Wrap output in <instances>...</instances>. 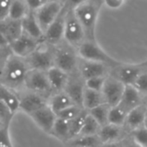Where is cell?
I'll return each mask as SVG.
<instances>
[{
  "label": "cell",
  "instance_id": "cell-17",
  "mask_svg": "<svg viewBox=\"0 0 147 147\" xmlns=\"http://www.w3.org/2000/svg\"><path fill=\"white\" fill-rule=\"evenodd\" d=\"M143 104L142 94L133 85H125L122 98L119 104L126 113Z\"/></svg>",
  "mask_w": 147,
  "mask_h": 147
},
{
  "label": "cell",
  "instance_id": "cell-27",
  "mask_svg": "<svg viewBox=\"0 0 147 147\" xmlns=\"http://www.w3.org/2000/svg\"><path fill=\"white\" fill-rule=\"evenodd\" d=\"M105 102L102 92L94 91L89 88H85L84 96H83V108L87 111L91 110L92 108L98 107Z\"/></svg>",
  "mask_w": 147,
  "mask_h": 147
},
{
  "label": "cell",
  "instance_id": "cell-37",
  "mask_svg": "<svg viewBox=\"0 0 147 147\" xmlns=\"http://www.w3.org/2000/svg\"><path fill=\"white\" fill-rule=\"evenodd\" d=\"M9 128L10 125H2L0 127V145L1 146L13 147Z\"/></svg>",
  "mask_w": 147,
  "mask_h": 147
},
{
  "label": "cell",
  "instance_id": "cell-31",
  "mask_svg": "<svg viewBox=\"0 0 147 147\" xmlns=\"http://www.w3.org/2000/svg\"><path fill=\"white\" fill-rule=\"evenodd\" d=\"M100 126L101 125L88 113L82 125V128L78 135H97Z\"/></svg>",
  "mask_w": 147,
  "mask_h": 147
},
{
  "label": "cell",
  "instance_id": "cell-26",
  "mask_svg": "<svg viewBox=\"0 0 147 147\" xmlns=\"http://www.w3.org/2000/svg\"><path fill=\"white\" fill-rule=\"evenodd\" d=\"M49 134L65 144L70 138L69 121L57 117Z\"/></svg>",
  "mask_w": 147,
  "mask_h": 147
},
{
  "label": "cell",
  "instance_id": "cell-24",
  "mask_svg": "<svg viewBox=\"0 0 147 147\" xmlns=\"http://www.w3.org/2000/svg\"><path fill=\"white\" fill-rule=\"evenodd\" d=\"M48 104L52 108V110L57 114L67 107L74 105V102L72 101L71 98L67 94L66 92L59 91L52 94L49 96Z\"/></svg>",
  "mask_w": 147,
  "mask_h": 147
},
{
  "label": "cell",
  "instance_id": "cell-48",
  "mask_svg": "<svg viewBox=\"0 0 147 147\" xmlns=\"http://www.w3.org/2000/svg\"><path fill=\"white\" fill-rule=\"evenodd\" d=\"M144 125L147 127V111H146V115H145V120H144Z\"/></svg>",
  "mask_w": 147,
  "mask_h": 147
},
{
  "label": "cell",
  "instance_id": "cell-33",
  "mask_svg": "<svg viewBox=\"0 0 147 147\" xmlns=\"http://www.w3.org/2000/svg\"><path fill=\"white\" fill-rule=\"evenodd\" d=\"M128 136L142 147H147V127L145 125L134 129L129 132Z\"/></svg>",
  "mask_w": 147,
  "mask_h": 147
},
{
  "label": "cell",
  "instance_id": "cell-10",
  "mask_svg": "<svg viewBox=\"0 0 147 147\" xmlns=\"http://www.w3.org/2000/svg\"><path fill=\"white\" fill-rule=\"evenodd\" d=\"M125 88V85L117 80L115 77H107L103 89L101 91L105 102L110 107L119 105L122 98Z\"/></svg>",
  "mask_w": 147,
  "mask_h": 147
},
{
  "label": "cell",
  "instance_id": "cell-49",
  "mask_svg": "<svg viewBox=\"0 0 147 147\" xmlns=\"http://www.w3.org/2000/svg\"><path fill=\"white\" fill-rule=\"evenodd\" d=\"M2 125H2V123H1V122H0V127H1Z\"/></svg>",
  "mask_w": 147,
  "mask_h": 147
},
{
  "label": "cell",
  "instance_id": "cell-4",
  "mask_svg": "<svg viewBox=\"0 0 147 147\" xmlns=\"http://www.w3.org/2000/svg\"><path fill=\"white\" fill-rule=\"evenodd\" d=\"M53 46L42 41L39 46L28 56L26 61L30 69L47 71L55 66V51L51 49Z\"/></svg>",
  "mask_w": 147,
  "mask_h": 147
},
{
  "label": "cell",
  "instance_id": "cell-42",
  "mask_svg": "<svg viewBox=\"0 0 147 147\" xmlns=\"http://www.w3.org/2000/svg\"><path fill=\"white\" fill-rule=\"evenodd\" d=\"M103 3L111 10H118L124 5L125 0H103Z\"/></svg>",
  "mask_w": 147,
  "mask_h": 147
},
{
  "label": "cell",
  "instance_id": "cell-50",
  "mask_svg": "<svg viewBox=\"0 0 147 147\" xmlns=\"http://www.w3.org/2000/svg\"><path fill=\"white\" fill-rule=\"evenodd\" d=\"M0 147H4V146H1V145H0Z\"/></svg>",
  "mask_w": 147,
  "mask_h": 147
},
{
  "label": "cell",
  "instance_id": "cell-22",
  "mask_svg": "<svg viewBox=\"0 0 147 147\" xmlns=\"http://www.w3.org/2000/svg\"><path fill=\"white\" fill-rule=\"evenodd\" d=\"M0 31H1L9 42H12L23 34L22 21L6 18L0 21Z\"/></svg>",
  "mask_w": 147,
  "mask_h": 147
},
{
  "label": "cell",
  "instance_id": "cell-47",
  "mask_svg": "<svg viewBox=\"0 0 147 147\" xmlns=\"http://www.w3.org/2000/svg\"><path fill=\"white\" fill-rule=\"evenodd\" d=\"M141 65H142V67H147V61H144V62H143Z\"/></svg>",
  "mask_w": 147,
  "mask_h": 147
},
{
  "label": "cell",
  "instance_id": "cell-7",
  "mask_svg": "<svg viewBox=\"0 0 147 147\" xmlns=\"http://www.w3.org/2000/svg\"><path fill=\"white\" fill-rule=\"evenodd\" d=\"M64 6L65 5H62L59 0H49L41 8L34 11L43 32H45L49 26L55 20Z\"/></svg>",
  "mask_w": 147,
  "mask_h": 147
},
{
  "label": "cell",
  "instance_id": "cell-15",
  "mask_svg": "<svg viewBox=\"0 0 147 147\" xmlns=\"http://www.w3.org/2000/svg\"><path fill=\"white\" fill-rule=\"evenodd\" d=\"M97 135L100 139L102 144H104L121 141L128 135V132L126 131L125 126L107 123L100 126Z\"/></svg>",
  "mask_w": 147,
  "mask_h": 147
},
{
  "label": "cell",
  "instance_id": "cell-12",
  "mask_svg": "<svg viewBox=\"0 0 147 147\" xmlns=\"http://www.w3.org/2000/svg\"><path fill=\"white\" fill-rule=\"evenodd\" d=\"M55 66L66 71L72 73L75 71L78 64V54L76 55L68 48H60L55 50Z\"/></svg>",
  "mask_w": 147,
  "mask_h": 147
},
{
  "label": "cell",
  "instance_id": "cell-51",
  "mask_svg": "<svg viewBox=\"0 0 147 147\" xmlns=\"http://www.w3.org/2000/svg\"><path fill=\"white\" fill-rule=\"evenodd\" d=\"M146 96H147V95H146ZM146 106H147V105H146Z\"/></svg>",
  "mask_w": 147,
  "mask_h": 147
},
{
  "label": "cell",
  "instance_id": "cell-34",
  "mask_svg": "<svg viewBox=\"0 0 147 147\" xmlns=\"http://www.w3.org/2000/svg\"><path fill=\"white\" fill-rule=\"evenodd\" d=\"M83 109L84 108L74 104V105H71V106L67 107V108L63 109L62 111L58 113L56 115L59 118H61V119H66L67 121H70L73 119H75L76 117H77L83 111Z\"/></svg>",
  "mask_w": 147,
  "mask_h": 147
},
{
  "label": "cell",
  "instance_id": "cell-29",
  "mask_svg": "<svg viewBox=\"0 0 147 147\" xmlns=\"http://www.w3.org/2000/svg\"><path fill=\"white\" fill-rule=\"evenodd\" d=\"M110 108L111 107L108 104L103 103L98 107L92 108L88 111V113L91 116H93L95 119V120L100 125H104L108 123V114Z\"/></svg>",
  "mask_w": 147,
  "mask_h": 147
},
{
  "label": "cell",
  "instance_id": "cell-35",
  "mask_svg": "<svg viewBox=\"0 0 147 147\" xmlns=\"http://www.w3.org/2000/svg\"><path fill=\"white\" fill-rule=\"evenodd\" d=\"M14 114L15 113L6 104L0 100V122L2 123V125H10Z\"/></svg>",
  "mask_w": 147,
  "mask_h": 147
},
{
  "label": "cell",
  "instance_id": "cell-18",
  "mask_svg": "<svg viewBox=\"0 0 147 147\" xmlns=\"http://www.w3.org/2000/svg\"><path fill=\"white\" fill-rule=\"evenodd\" d=\"M146 111H147V106L142 104L127 113V116L124 126L126 131L128 132V134L130 131H133L134 129L144 125Z\"/></svg>",
  "mask_w": 147,
  "mask_h": 147
},
{
  "label": "cell",
  "instance_id": "cell-3",
  "mask_svg": "<svg viewBox=\"0 0 147 147\" xmlns=\"http://www.w3.org/2000/svg\"><path fill=\"white\" fill-rule=\"evenodd\" d=\"M77 54L83 60L105 63L107 66L115 67L120 62L110 56L99 44L96 40H85L78 48Z\"/></svg>",
  "mask_w": 147,
  "mask_h": 147
},
{
  "label": "cell",
  "instance_id": "cell-1",
  "mask_svg": "<svg viewBox=\"0 0 147 147\" xmlns=\"http://www.w3.org/2000/svg\"><path fill=\"white\" fill-rule=\"evenodd\" d=\"M30 67L25 58L11 54L0 71V83L20 93L25 90V82Z\"/></svg>",
  "mask_w": 147,
  "mask_h": 147
},
{
  "label": "cell",
  "instance_id": "cell-11",
  "mask_svg": "<svg viewBox=\"0 0 147 147\" xmlns=\"http://www.w3.org/2000/svg\"><path fill=\"white\" fill-rule=\"evenodd\" d=\"M42 42V41L36 40L23 32L18 39L10 43V48L12 54L26 58L39 46Z\"/></svg>",
  "mask_w": 147,
  "mask_h": 147
},
{
  "label": "cell",
  "instance_id": "cell-6",
  "mask_svg": "<svg viewBox=\"0 0 147 147\" xmlns=\"http://www.w3.org/2000/svg\"><path fill=\"white\" fill-rule=\"evenodd\" d=\"M25 89L38 93L49 98L53 90L48 78L47 71L30 69L26 77Z\"/></svg>",
  "mask_w": 147,
  "mask_h": 147
},
{
  "label": "cell",
  "instance_id": "cell-39",
  "mask_svg": "<svg viewBox=\"0 0 147 147\" xmlns=\"http://www.w3.org/2000/svg\"><path fill=\"white\" fill-rule=\"evenodd\" d=\"M13 0H0V21L8 18Z\"/></svg>",
  "mask_w": 147,
  "mask_h": 147
},
{
  "label": "cell",
  "instance_id": "cell-32",
  "mask_svg": "<svg viewBox=\"0 0 147 147\" xmlns=\"http://www.w3.org/2000/svg\"><path fill=\"white\" fill-rule=\"evenodd\" d=\"M88 113V111L86 109H83V111L75 119L69 121V128H70V138L77 136L84 124V121L86 119V117Z\"/></svg>",
  "mask_w": 147,
  "mask_h": 147
},
{
  "label": "cell",
  "instance_id": "cell-45",
  "mask_svg": "<svg viewBox=\"0 0 147 147\" xmlns=\"http://www.w3.org/2000/svg\"><path fill=\"white\" fill-rule=\"evenodd\" d=\"M100 147H125L124 141H117V142H113V143H108V144H104Z\"/></svg>",
  "mask_w": 147,
  "mask_h": 147
},
{
  "label": "cell",
  "instance_id": "cell-44",
  "mask_svg": "<svg viewBox=\"0 0 147 147\" xmlns=\"http://www.w3.org/2000/svg\"><path fill=\"white\" fill-rule=\"evenodd\" d=\"M123 141H124V144H125V147H142L141 145H139L137 143H135L128 135L123 139Z\"/></svg>",
  "mask_w": 147,
  "mask_h": 147
},
{
  "label": "cell",
  "instance_id": "cell-40",
  "mask_svg": "<svg viewBox=\"0 0 147 147\" xmlns=\"http://www.w3.org/2000/svg\"><path fill=\"white\" fill-rule=\"evenodd\" d=\"M12 54L10 47H2L0 46V71L4 67L5 61L9 58V56Z\"/></svg>",
  "mask_w": 147,
  "mask_h": 147
},
{
  "label": "cell",
  "instance_id": "cell-9",
  "mask_svg": "<svg viewBox=\"0 0 147 147\" xmlns=\"http://www.w3.org/2000/svg\"><path fill=\"white\" fill-rule=\"evenodd\" d=\"M18 94L20 98L19 110L23 111L29 116L47 105L49 101L48 97L27 89L18 93Z\"/></svg>",
  "mask_w": 147,
  "mask_h": 147
},
{
  "label": "cell",
  "instance_id": "cell-46",
  "mask_svg": "<svg viewBox=\"0 0 147 147\" xmlns=\"http://www.w3.org/2000/svg\"><path fill=\"white\" fill-rule=\"evenodd\" d=\"M0 46L2 47H10V42L5 37V36L0 31Z\"/></svg>",
  "mask_w": 147,
  "mask_h": 147
},
{
  "label": "cell",
  "instance_id": "cell-23",
  "mask_svg": "<svg viewBox=\"0 0 147 147\" xmlns=\"http://www.w3.org/2000/svg\"><path fill=\"white\" fill-rule=\"evenodd\" d=\"M66 147H100L102 143L98 135H77L65 143Z\"/></svg>",
  "mask_w": 147,
  "mask_h": 147
},
{
  "label": "cell",
  "instance_id": "cell-38",
  "mask_svg": "<svg viewBox=\"0 0 147 147\" xmlns=\"http://www.w3.org/2000/svg\"><path fill=\"white\" fill-rule=\"evenodd\" d=\"M133 86L142 95H147V72H142L137 78Z\"/></svg>",
  "mask_w": 147,
  "mask_h": 147
},
{
  "label": "cell",
  "instance_id": "cell-41",
  "mask_svg": "<svg viewBox=\"0 0 147 147\" xmlns=\"http://www.w3.org/2000/svg\"><path fill=\"white\" fill-rule=\"evenodd\" d=\"M49 1V0H25L29 9L31 11H36Z\"/></svg>",
  "mask_w": 147,
  "mask_h": 147
},
{
  "label": "cell",
  "instance_id": "cell-14",
  "mask_svg": "<svg viewBox=\"0 0 147 147\" xmlns=\"http://www.w3.org/2000/svg\"><path fill=\"white\" fill-rule=\"evenodd\" d=\"M142 65L119 63L114 67V76L125 85H133L142 71Z\"/></svg>",
  "mask_w": 147,
  "mask_h": 147
},
{
  "label": "cell",
  "instance_id": "cell-8",
  "mask_svg": "<svg viewBox=\"0 0 147 147\" xmlns=\"http://www.w3.org/2000/svg\"><path fill=\"white\" fill-rule=\"evenodd\" d=\"M67 10L68 8L65 5L61 12L44 32L43 41L53 47L58 45L62 40H64L66 14Z\"/></svg>",
  "mask_w": 147,
  "mask_h": 147
},
{
  "label": "cell",
  "instance_id": "cell-36",
  "mask_svg": "<svg viewBox=\"0 0 147 147\" xmlns=\"http://www.w3.org/2000/svg\"><path fill=\"white\" fill-rule=\"evenodd\" d=\"M107 76H100V77H94L88 79L85 82V86L87 88L94 90V91H99L101 92L106 82Z\"/></svg>",
  "mask_w": 147,
  "mask_h": 147
},
{
  "label": "cell",
  "instance_id": "cell-20",
  "mask_svg": "<svg viewBox=\"0 0 147 147\" xmlns=\"http://www.w3.org/2000/svg\"><path fill=\"white\" fill-rule=\"evenodd\" d=\"M22 26L23 31L25 34L36 40L43 41L44 32L36 19L34 11H30V13L22 20Z\"/></svg>",
  "mask_w": 147,
  "mask_h": 147
},
{
  "label": "cell",
  "instance_id": "cell-13",
  "mask_svg": "<svg viewBox=\"0 0 147 147\" xmlns=\"http://www.w3.org/2000/svg\"><path fill=\"white\" fill-rule=\"evenodd\" d=\"M30 117L42 131L49 134L50 133L57 119L56 113L52 110L49 104L33 113Z\"/></svg>",
  "mask_w": 147,
  "mask_h": 147
},
{
  "label": "cell",
  "instance_id": "cell-25",
  "mask_svg": "<svg viewBox=\"0 0 147 147\" xmlns=\"http://www.w3.org/2000/svg\"><path fill=\"white\" fill-rule=\"evenodd\" d=\"M0 100L6 104L16 113L19 110L20 98L18 93L0 83Z\"/></svg>",
  "mask_w": 147,
  "mask_h": 147
},
{
  "label": "cell",
  "instance_id": "cell-43",
  "mask_svg": "<svg viewBox=\"0 0 147 147\" xmlns=\"http://www.w3.org/2000/svg\"><path fill=\"white\" fill-rule=\"evenodd\" d=\"M88 1H90V0H67L65 5L67 8L69 9H74L76 8V6L85 3V2H88Z\"/></svg>",
  "mask_w": 147,
  "mask_h": 147
},
{
  "label": "cell",
  "instance_id": "cell-21",
  "mask_svg": "<svg viewBox=\"0 0 147 147\" xmlns=\"http://www.w3.org/2000/svg\"><path fill=\"white\" fill-rule=\"evenodd\" d=\"M85 88V82H82L79 80H69L63 91L66 92L71 98L74 104L83 108V96Z\"/></svg>",
  "mask_w": 147,
  "mask_h": 147
},
{
  "label": "cell",
  "instance_id": "cell-30",
  "mask_svg": "<svg viewBox=\"0 0 147 147\" xmlns=\"http://www.w3.org/2000/svg\"><path fill=\"white\" fill-rule=\"evenodd\" d=\"M127 113L119 105L111 107L108 114V123L124 126L126 119Z\"/></svg>",
  "mask_w": 147,
  "mask_h": 147
},
{
  "label": "cell",
  "instance_id": "cell-16",
  "mask_svg": "<svg viewBox=\"0 0 147 147\" xmlns=\"http://www.w3.org/2000/svg\"><path fill=\"white\" fill-rule=\"evenodd\" d=\"M108 67L105 63L82 59V62L80 65V73L84 81L94 77L107 76Z\"/></svg>",
  "mask_w": 147,
  "mask_h": 147
},
{
  "label": "cell",
  "instance_id": "cell-2",
  "mask_svg": "<svg viewBox=\"0 0 147 147\" xmlns=\"http://www.w3.org/2000/svg\"><path fill=\"white\" fill-rule=\"evenodd\" d=\"M81 23L87 40H95V30L100 11V5L95 0L85 2L72 9Z\"/></svg>",
  "mask_w": 147,
  "mask_h": 147
},
{
  "label": "cell",
  "instance_id": "cell-28",
  "mask_svg": "<svg viewBox=\"0 0 147 147\" xmlns=\"http://www.w3.org/2000/svg\"><path fill=\"white\" fill-rule=\"evenodd\" d=\"M30 11H31L29 9L25 0H13L8 18L22 21L30 13Z\"/></svg>",
  "mask_w": 147,
  "mask_h": 147
},
{
  "label": "cell",
  "instance_id": "cell-5",
  "mask_svg": "<svg viewBox=\"0 0 147 147\" xmlns=\"http://www.w3.org/2000/svg\"><path fill=\"white\" fill-rule=\"evenodd\" d=\"M64 40L71 47H79L85 40V31L72 9L67 10L66 14Z\"/></svg>",
  "mask_w": 147,
  "mask_h": 147
},
{
  "label": "cell",
  "instance_id": "cell-19",
  "mask_svg": "<svg viewBox=\"0 0 147 147\" xmlns=\"http://www.w3.org/2000/svg\"><path fill=\"white\" fill-rule=\"evenodd\" d=\"M47 75L51 88L55 92L63 91L69 81V74L56 66H53L48 69Z\"/></svg>",
  "mask_w": 147,
  "mask_h": 147
}]
</instances>
